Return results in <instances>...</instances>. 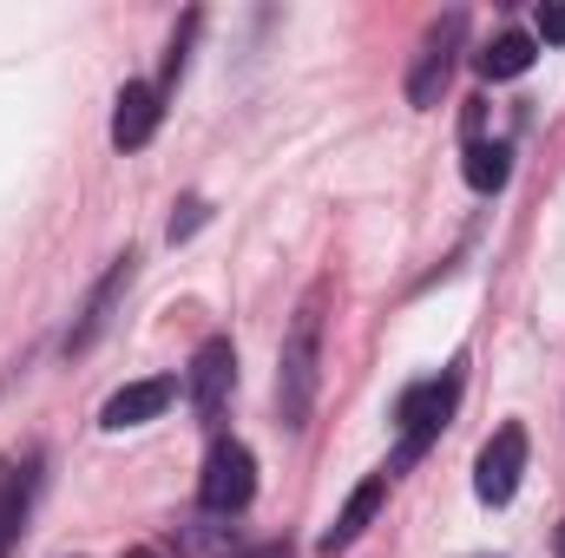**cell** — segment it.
<instances>
[{
	"label": "cell",
	"instance_id": "d6986e66",
	"mask_svg": "<svg viewBox=\"0 0 565 558\" xmlns=\"http://www.w3.org/2000/svg\"><path fill=\"white\" fill-rule=\"evenodd\" d=\"M126 558H164V552H158V546H132Z\"/></svg>",
	"mask_w": 565,
	"mask_h": 558
},
{
	"label": "cell",
	"instance_id": "7a4b0ae2",
	"mask_svg": "<svg viewBox=\"0 0 565 558\" xmlns=\"http://www.w3.org/2000/svg\"><path fill=\"white\" fill-rule=\"evenodd\" d=\"M454 408H460V368H447V375H434V382H415V388L395 401L402 447H395V460H388L382 473H388V480H395V473H408V466L422 460L427 447L440 440V427L454 420Z\"/></svg>",
	"mask_w": 565,
	"mask_h": 558
},
{
	"label": "cell",
	"instance_id": "7c38bea8",
	"mask_svg": "<svg viewBox=\"0 0 565 558\" xmlns=\"http://www.w3.org/2000/svg\"><path fill=\"white\" fill-rule=\"evenodd\" d=\"M460 178H467L480 197H493V191H507V178H513V151L500 139H473L467 158H460Z\"/></svg>",
	"mask_w": 565,
	"mask_h": 558
},
{
	"label": "cell",
	"instance_id": "8992f818",
	"mask_svg": "<svg viewBox=\"0 0 565 558\" xmlns=\"http://www.w3.org/2000/svg\"><path fill=\"white\" fill-rule=\"evenodd\" d=\"M231 388H237V348H231V335H211V342L191 355V375H184V395H191L198 420L224 415V408H231Z\"/></svg>",
	"mask_w": 565,
	"mask_h": 558
},
{
	"label": "cell",
	"instance_id": "ffe728a7",
	"mask_svg": "<svg viewBox=\"0 0 565 558\" xmlns=\"http://www.w3.org/2000/svg\"><path fill=\"white\" fill-rule=\"evenodd\" d=\"M559 558H565V526H559Z\"/></svg>",
	"mask_w": 565,
	"mask_h": 558
},
{
	"label": "cell",
	"instance_id": "ac0fdd59",
	"mask_svg": "<svg viewBox=\"0 0 565 558\" xmlns=\"http://www.w3.org/2000/svg\"><path fill=\"white\" fill-rule=\"evenodd\" d=\"M250 558H289V546L277 539V546H264V552H250Z\"/></svg>",
	"mask_w": 565,
	"mask_h": 558
},
{
	"label": "cell",
	"instance_id": "277c9868",
	"mask_svg": "<svg viewBox=\"0 0 565 558\" xmlns=\"http://www.w3.org/2000/svg\"><path fill=\"white\" fill-rule=\"evenodd\" d=\"M460 40H467V13H460V7L427 26L422 53H415V66H408V106H415V112H434V106H440V93H447V79H454V60H460Z\"/></svg>",
	"mask_w": 565,
	"mask_h": 558
},
{
	"label": "cell",
	"instance_id": "30bf717a",
	"mask_svg": "<svg viewBox=\"0 0 565 558\" xmlns=\"http://www.w3.org/2000/svg\"><path fill=\"white\" fill-rule=\"evenodd\" d=\"M132 264H139V257L126 250V257L106 270V282L93 289V302H86V315H79V329L66 335V355H79V348H93V342H99V329L113 322V309H119V296H126V282H132Z\"/></svg>",
	"mask_w": 565,
	"mask_h": 558
},
{
	"label": "cell",
	"instance_id": "8fae6325",
	"mask_svg": "<svg viewBox=\"0 0 565 558\" xmlns=\"http://www.w3.org/2000/svg\"><path fill=\"white\" fill-rule=\"evenodd\" d=\"M26 506H33V473H26L20 460H0V558L20 546Z\"/></svg>",
	"mask_w": 565,
	"mask_h": 558
},
{
	"label": "cell",
	"instance_id": "9c48e42d",
	"mask_svg": "<svg viewBox=\"0 0 565 558\" xmlns=\"http://www.w3.org/2000/svg\"><path fill=\"white\" fill-rule=\"evenodd\" d=\"M171 395H178V382L171 375H151V382H132V388H119L106 408H99V427L106 433H126V427H145V420H158L171 408Z\"/></svg>",
	"mask_w": 565,
	"mask_h": 558
},
{
	"label": "cell",
	"instance_id": "5b68a950",
	"mask_svg": "<svg viewBox=\"0 0 565 558\" xmlns=\"http://www.w3.org/2000/svg\"><path fill=\"white\" fill-rule=\"evenodd\" d=\"M520 473H526V427H500L487 447H480V460H473V493H480V506H507L513 493H520Z\"/></svg>",
	"mask_w": 565,
	"mask_h": 558
},
{
	"label": "cell",
	"instance_id": "ba28073f",
	"mask_svg": "<svg viewBox=\"0 0 565 558\" xmlns=\"http://www.w3.org/2000/svg\"><path fill=\"white\" fill-rule=\"evenodd\" d=\"M158 119H164V93L145 86V79H132V86L119 93V106H113V144H119V151H145V144L158 139Z\"/></svg>",
	"mask_w": 565,
	"mask_h": 558
},
{
	"label": "cell",
	"instance_id": "52a82bcc",
	"mask_svg": "<svg viewBox=\"0 0 565 558\" xmlns=\"http://www.w3.org/2000/svg\"><path fill=\"white\" fill-rule=\"evenodd\" d=\"M388 486H395L388 473H369V480H362V486L349 493V506L335 513V526H329V533L316 539V552H322V558H342V552H349V546H355V539H362V533L375 526V513H382V500H388Z\"/></svg>",
	"mask_w": 565,
	"mask_h": 558
},
{
	"label": "cell",
	"instance_id": "9a60e30c",
	"mask_svg": "<svg viewBox=\"0 0 565 558\" xmlns=\"http://www.w3.org/2000/svg\"><path fill=\"white\" fill-rule=\"evenodd\" d=\"M198 26H204V13H184V26L171 33V53H164V73H158V93H171V86L184 79V60H191V40H198Z\"/></svg>",
	"mask_w": 565,
	"mask_h": 558
},
{
	"label": "cell",
	"instance_id": "4fadbf2b",
	"mask_svg": "<svg viewBox=\"0 0 565 558\" xmlns=\"http://www.w3.org/2000/svg\"><path fill=\"white\" fill-rule=\"evenodd\" d=\"M533 60H540L533 33H493V46L480 53V73H487V79H520Z\"/></svg>",
	"mask_w": 565,
	"mask_h": 558
},
{
	"label": "cell",
	"instance_id": "5bb4252c",
	"mask_svg": "<svg viewBox=\"0 0 565 558\" xmlns=\"http://www.w3.org/2000/svg\"><path fill=\"white\" fill-rule=\"evenodd\" d=\"M178 546L191 558H224V552H237V526L217 519V513H204V519H184L178 526Z\"/></svg>",
	"mask_w": 565,
	"mask_h": 558
},
{
	"label": "cell",
	"instance_id": "2e32d148",
	"mask_svg": "<svg viewBox=\"0 0 565 558\" xmlns=\"http://www.w3.org/2000/svg\"><path fill=\"white\" fill-rule=\"evenodd\" d=\"M204 217H211V204H204V197H184V204L171 211V244L198 237V230H204Z\"/></svg>",
	"mask_w": 565,
	"mask_h": 558
},
{
	"label": "cell",
	"instance_id": "3957f363",
	"mask_svg": "<svg viewBox=\"0 0 565 558\" xmlns=\"http://www.w3.org/2000/svg\"><path fill=\"white\" fill-rule=\"evenodd\" d=\"M257 500V453L244 440H211L204 473H198V506L217 519H237Z\"/></svg>",
	"mask_w": 565,
	"mask_h": 558
},
{
	"label": "cell",
	"instance_id": "e0dca14e",
	"mask_svg": "<svg viewBox=\"0 0 565 558\" xmlns=\"http://www.w3.org/2000/svg\"><path fill=\"white\" fill-rule=\"evenodd\" d=\"M533 26H540V40H546V46H565V0H540Z\"/></svg>",
	"mask_w": 565,
	"mask_h": 558
},
{
	"label": "cell",
	"instance_id": "6da1fadb",
	"mask_svg": "<svg viewBox=\"0 0 565 558\" xmlns=\"http://www.w3.org/2000/svg\"><path fill=\"white\" fill-rule=\"evenodd\" d=\"M316 382H322V289L302 296V309H296V322H289V335H282V368H277L282 427H309Z\"/></svg>",
	"mask_w": 565,
	"mask_h": 558
}]
</instances>
